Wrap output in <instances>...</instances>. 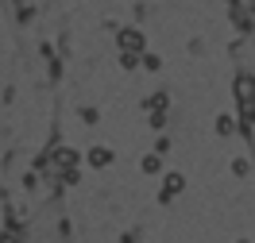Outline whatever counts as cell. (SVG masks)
Wrapping results in <instances>:
<instances>
[{"mask_svg":"<svg viewBox=\"0 0 255 243\" xmlns=\"http://www.w3.org/2000/svg\"><path fill=\"white\" fill-rule=\"evenodd\" d=\"M236 100L240 104H255V78L252 74H240L236 78Z\"/></svg>","mask_w":255,"mask_h":243,"instance_id":"6da1fadb","label":"cell"},{"mask_svg":"<svg viewBox=\"0 0 255 243\" xmlns=\"http://www.w3.org/2000/svg\"><path fill=\"white\" fill-rule=\"evenodd\" d=\"M182 185H186V178H182V174H166V181H162V193H159V201H174V197L182 193Z\"/></svg>","mask_w":255,"mask_h":243,"instance_id":"7a4b0ae2","label":"cell"},{"mask_svg":"<svg viewBox=\"0 0 255 243\" xmlns=\"http://www.w3.org/2000/svg\"><path fill=\"white\" fill-rule=\"evenodd\" d=\"M120 47H124L128 54H139V50H143V35L139 31H120Z\"/></svg>","mask_w":255,"mask_h":243,"instance_id":"3957f363","label":"cell"},{"mask_svg":"<svg viewBox=\"0 0 255 243\" xmlns=\"http://www.w3.org/2000/svg\"><path fill=\"white\" fill-rule=\"evenodd\" d=\"M109 162H112V151H105V147L89 151V166H109Z\"/></svg>","mask_w":255,"mask_h":243,"instance_id":"277c9868","label":"cell"},{"mask_svg":"<svg viewBox=\"0 0 255 243\" xmlns=\"http://www.w3.org/2000/svg\"><path fill=\"white\" fill-rule=\"evenodd\" d=\"M159 166H162L159 155H147V159H143V174H159Z\"/></svg>","mask_w":255,"mask_h":243,"instance_id":"5b68a950","label":"cell"},{"mask_svg":"<svg viewBox=\"0 0 255 243\" xmlns=\"http://www.w3.org/2000/svg\"><path fill=\"white\" fill-rule=\"evenodd\" d=\"M232 128H236V124H232L228 116H217V131H221V135H232Z\"/></svg>","mask_w":255,"mask_h":243,"instance_id":"8992f818","label":"cell"},{"mask_svg":"<svg viewBox=\"0 0 255 243\" xmlns=\"http://www.w3.org/2000/svg\"><path fill=\"white\" fill-rule=\"evenodd\" d=\"M232 170H236L240 178H244V174H248V159H236V162H232Z\"/></svg>","mask_w":255,"mask_h":243,"instance_id":"52a82bcc","label":"cell"},{"mask_svg":"<svg viewBox=\"0 0 255 243\" xmlns=\"http://www.w3.org/2000/svg\"><path fill=\"white\" fill-rule=\"evenodd\" d=\"M0 243H16V236H0Z\"/></svg>","mask_w":255,"mask_h":243,"instance_id":"ba28073f","label":"cell"},{"mask_svg":"<svg viewBox=\"0 0 255 243\" xmlns=\"http://www.w3.org/2000/svg\"><path fill=\"white\" fill-rule=\"evenodd\" d=\"M240 243H248V240H240Z\"/></svg>","mask_w":255,"mask_h":243,"instance_id":"9c48e42d","label":"cell"}]
</instances>
